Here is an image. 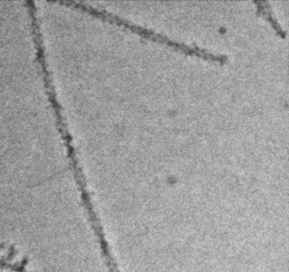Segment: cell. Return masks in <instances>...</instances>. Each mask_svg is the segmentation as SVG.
<instances>
[{"instance_id":"6da1fadb","label":"cell","mask_w":289,"mask_h":272,"mask_svg":"<svg viewBox=\"0 0 289 272\" xmlns=\"http://www.w3.org/2000/svg\"><path fill=\"white\" fill-rule=\"evenodd\" d=\"M51 2H55L61 4V5L67 6V7L74 8V9L78 10V11H83V12L92 15L95 18L107 21V22L117 25V26H123L127 30L131 31V32L137 34L141 37L144 38V39H150L151 41L166 45V46H170V47H172L178 51L182 52V53L189 54V55H196L199 57H203L205 59L220 62V63H225L228 59V57L225 54L214 53V52L210 51V50H206V49L202 48L197 45H188L184 43H181V42L175 41L164 34L159 33V32H155L152 29L140 26V25L134 23L131 21L119 16V15H115L107 10L101 8H95L93 6L89 5V4L82 2V1H78V0H53Z\"/></svg>"},{"instance_id":"7a4b0ae2","label":"cell","mask_w":289,"mask_h":272,"mask_svg":"<svg viewBox=\"0 0 289 272\" xmlns=\"http://www.w3.org/2000/svg\"><path fill=\"white\" fill-rule=\"evenodd\" d=\"M256 4H258V9L259 10V12L262 14L264 16L266 17V19L274 26L276 32H278L280 36H285V32L282 30L281 26H280L278 22L274 19L273 11H272V8L269 6V2L260 1V2H256Z\"/></svg>"}]
</instances>
